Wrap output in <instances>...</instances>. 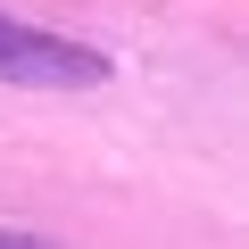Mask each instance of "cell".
I'll return each instance as SVG.
<instances>
[{
    "instance_id": "cell-1",
    "label": "cell",
    "mask_w": 249,
    "mask_h": 249,
    "mask_svg": "<svg viewBox=\"0 0 249 249\" xmlns=\"http://www.w3.org/2000/svg\"><path fill=\"white\" fill-rule=\"evenodd\" d=\"M0 83H17V91H100L108 83V50L0 9Z\"/></svg>"
},
{
    "instance_id": "cell-2",
    "label": "cell",
    "mask_w": 249,
    "mask_h": 249,
    "mask_svg": "<svg viewBox=\"0 0 249 249\" xmlns=\"http://www.w3.org/2000/svg\"><path fill=\"white\" fill-rule=\"evenodd\" d=\"M0 249H67V241H50V232H25V224H0Z\"/></svg>"
}]
</instances>
